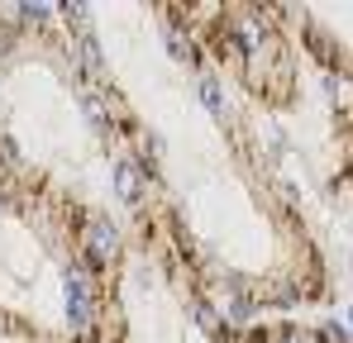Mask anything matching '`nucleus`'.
Returning a JSON list of instances; mask_svg holds the SVG:
<instances>
[{
    "label": "nucleus",
    "instance_id": "nucleus-9",
    "mask_svg": "<svg viewBox=\"0 0 353 343\" xmlns=\"http://www.w3.org/2000/svg\"><path fill=\"white\" fill-rule=\"evenodd\" d=\"M349 134H353V119H349Z\"/></svg>",
    "mask_w": 353,
    "mask_h": 343
},
{
    "label": "nucleus",
    "instance_id": "nucleus-1",
    "mask_svg": "<svg viewBox=\"0 0 353 343\" xmlns=\"http://www.w3.org/2000/svg\"><path fill=\"white\" fill-rule=\"evenodd\" d=\"M62 295H67V324H72V334H86V329L96 324L101 300H96V291H91V277L81 272V262L67 267V277H62Z\"/></svg>",
    "mask_w": 353,
    "mask_h": 343
},
{
    "label": "nucleus",
    "instance_id": "nucleus-5",
    "mask_svg": "<svg viewBox=\"0 0 353 343\" xmlns=\"http://www.w3.org/2000/svg\"><path fill=\"white\" fill-rule=\"evenodd\" d=\"M14 19H19V24H53V19H58V5H19Z\"/></svg>",
    "mask_w": 353,
    "mask_h": 343
},
{
    "label": "nucleus",
    "instance_id": "nucleus-3",
    "mask_svg": "<svg viewBox=\"0 0 353 343\" xmlns=\"http://www.w3.org/2000/svg\"><path fill=\"white\" fill-rule=\"evenodd\" d=\"M196 96H201V105L215 114V119H225V114H230V101H225V81H220L215 72H201V81H196Z\"/></svg>",
    "mask_w": 353,
    "mask_h": 343
},
{
    "label": "nucleus",
    "instance_id": "nucleus-4",
    "mask_svg": "<svg viewBox=\"0 0 353 343\" xmlns=\"http://www.w3.org/2000/svg\"><path fill=\"white\" fill-rule=\"evenodd\" d=\"M58 19L77 34H91V10L86 5H58Z\"/></svg>",
    "mask_w": 353,
    "mask_h": 343
},
{
    "label": "nucleus",
    "instance_id": "nucleus-2",
    "mask_svg": "<svg viewBox=\"0 0 353 343\" xmlns=\"http://www.w3.org/2000/svg\"><path fill=\"white\" fill-rule=\"evenodd\" d=\"M110 186L124 205H143V196H148V176L134 158H110Z\"/></svg>",
    "mask_w": 353,
    "mask_h": 343
},
{
    "label": "nucleus",
    "instance_id": "nucleus-6",
    "mask_svg": "<svg viewBox=\"0 0 353 343\" xmlns=\"http://www.w3.org/2000/svg\"><path fill=\"white\" fill-rule=\"evenodd\" d=\"M24 158H19V143L10 138V134H0V167H19Z\"/></svg>",
    "mask_w": 353,
    "mask_h": 343
},
{
    "label": "nucleus",
    "instance_id": "nucleus-7",
    "mask_svg": "<svg viewBox=\"0 0 353 343\" xmlns=\"http://www.w3.org/2000/svg\"><path fill=\"white\" fill-rule=\"evenodd\" d=\"M349 334H353V305H349Z\"/></svg>",
    "mask_w": 353,
    "mask_h": 343
},
{
    "label": "nucleus",
    "instance_id": "nucleus-8",
    "mask_svg": "<svg viewBox=\"0 0 353 343\" xmlns=\"http://www.w3.org/2000/svg\"><path fill=\"white\" fill-rule=\"evenodd\" d=\"M349 267H353V248H349Z\"/></svg>",
    "mask_w": 353,
    "mask_h": 343
}]
</instances>
